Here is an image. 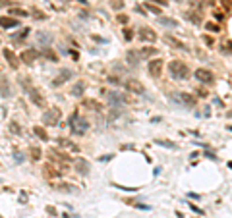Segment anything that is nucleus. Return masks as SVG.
Returning a JSON list of instances; mask_svg holds the SVG:
<instances>
[{"instance_id": "f257e3e1", "label": "nucleus", "mask_w": 232, "mask_h": 218, "mask_svg": "<svg viewBox=\"0 0 232 218\" xmlns=\"http://www.w3.org/2000/svg\"><path fill=\"white\" fill-rule=\"evenodd\" d=\"M168 71H170L172 79H188L190 77V68L182 60H172L168 64Z\"/></svg>"}, {"instance_id": "f03ea898", "label": "nucleus", "mask_w": 232, "mask_h": 218, "mask_svg": "<svg viewBox=\"0 0 232 218\" xmlns=\"http://www.w3.org/2000/svg\"><path fill=\"white\" fill-rule=\"evenodd\" d=\"M170 98H172V103L180 104V106H186V108L195 106V96L186 93V91H174V93H170Z\"/></svg>"}, {"instance_id": "7ed1b4c3", "label": "nucleus", "mask_w": 232, "mask_h": 218, "mask_svg": "<svg viewBox=\"0 0 232 218\" xmlns=\"http://www.w3.org/2000/svg\"><path fill=\"white\" fill-rule=\"evenodd\" d=\"M87 128H89L87 120H85V118H79V114H77V110H76V112L72 114V118H70V129H72V133L83 135L85 131H87Z\"/></svg>"}, {"instance_id": "20e7f679", "label": "nucleus", "mask_w": 232, "mask_h": 218, "mask_svg": "<svg viewBox=\"0 0 232 218\" xmlns=\"http://www.w3.org/2000/svg\"><path fill=\"white\" fill-rule=\"evenodd\" d=\"M147 71L151 77H161L162 73V58H155V60H149L147 62Z\"/></svg>"}, {"instance_id": "39448f33", "label": "nucleus", "mask_w": 232, "mask_h": 218, "mask_svg": "<svg viewBox=\"0 0 232 218\" xmlns=\"http://www.w3.org/2000/svg\"><path fill=\"white\" fill-rule=\"evenodd\" d=\"M124 87H126V91H130V93H134V95H143L145 93V87H143L141 81H137V79H128L126 83H124Z\"/></svg>"}, {"instance_id": "423d86ee", "label": "nucleus", "mask_w": 232, "mask_h": 218, "mask_svg": "<svg viewBox=\"0 0 232 218\" xmlns=\"http://www.w3.org/2000/svg\"><path fill=\"white\" fill-rule=\"evenodd\" d=\"M58 120H60V110H58V108L46 110L45 116H43V124H46V126H56Z\"/></svg>"}, {"instance_id": "0eeeda50", "label": "nucleus", "mask_w": 232, "mask_h": 218, "mask_svg": "<svg viewBox=\"0 0 232 218\" xmlns=\"http://www.w3.org/2000/svg\"><path fill=\"white\" fill-rule=\"evenodd\" d=\"M193 77L197 81H201V83H211L213 81V73L209 70H205V68H197V70L193 71Z\"/></svg>"}, {"instance_id": "6e6552de", "label": "nucleus", "mask_w": 232, "mask_h": 218, "mask_svg": "<svg viewBox=\"0 0 232 218\" xmlns=\"http://www.w3.org/2000/svg\"><path fill=\"white\" fill-rule=\"evenodd\" d=\"M139 39L141 41H149V43H155L157 41V33L153 29H149V27H141L139 29Z\"/></svg>"}, {"instance_id": "1a4fd4ad", "label": "nucleus", "mask_w": 232, "mask_h": 218, "mask_svg": "<svg viewBox=\"0 0 232 218\" xmlns=\"http://www.w3.org/2000/svg\"><path fill=\"white\" fill-rule=\"evenodd\" d=\"M137 54H139V58H151V56H155V54H157V48H153V46H143L141 50L137 52Z\"/></svg>"}, {"instance_id": "9d476101", "label": "nucleus", "mask_w": 232, "mask_h": 218, "mask_svg": "<svg viewBox=\"0 0 232 218\" xmlns=\"http://www.w3.org/2000/svg\"><path fill=\"white\" fill-rule=\"evenodd\" d=\"M70 75H72V71L64 70L62 73H60V77H58V79H54V81H52V87H60L64 81H68V79H70Z\"/></svg>"}, {"instance_id": "9b49d317", "label": "nucleus", "mask_w": 232, "mask_h": 218, "mask_svg": "<svg viewBox=\"0 0 232 218\" xmlns=\"http://www.w3.org/2000/svg\"><path fill=\"white\" fill-rule=\"evenodd\" d=\"M0 25L6 27V29H10V27H18L19 21H18V19H12V18H0Z\"/></svg>"}, {"instance_id": "f8f14e48", "label": "nucleus", "mask_w": 232, "mask_h": 218, "mask_svg": "<svg viewBox=\"0 0 232 218\" xmlns=\"http://www.w3.org/2000/svg\"><path fill=\"white\" fill-rule=\"evenodd\" d=\"M76 166H77V172H79V174H87V172H89V162H85L83 160V158H77V160H76Z\"/></svg>"}, {"instance_id": "ddd939ff", "label": "nucleus", "mask_w": 232, "mask_h": 218, "mask_svg": "<svg viewBox=\"0 0 232 218\" xmlns=\"http://www.w3.org/2000/svg\"><path fill=\"white\" fill-rule=\"evenodd\" d=\"M35 58H37V50H33V48L21 54V60H23V62H27V64H33V60H35Z\"/></svg>"}, {"instance_id": "4468645a", "label": "nucleus", "mask_w": 232, "mask_h": 218, "mask_svg": "<svg viewBox=\"0 0 232 218\" xmlns=\"http://www.w3.org/2000/svg\"><path fill=\"white\" fill-rule=\"evenodd\" d=\"M166 43H170V45L174 46V48H182V50H186L188 46L184 45V43H182V41H178V39H174V37H170V35H168L166 37Z\"/></svg>"}, {"instance_id": "2eb2a0df", "label": "nucleus", "mask_w": 232, "mask_h": 218, "mask_svg": "<svg viewBox=\"0 0 232 218\" xmlns=\"http://www.w3.org/2000/svg\"><path fill=\"white\" fill-rule=\"evenodd\" d=\"M4 56H6V60L10 62V66H12V68H18V58L14 56L12 50H4Z\"/></svg>"}, {"instance_id": "dca6fc26", "label": "nucleus", "mask_w": 232, "mask_h": 218, "mask_svg": "<svg viewBox=\"0 0 232 218\" xmlns=\"http://www.w3.org/2000/svg\"><path fill=\"white\" fill-rule=\"evenodd\" d=\"M8 14H10V16H18V18H25L27 16V12L21 10V8H12V10H8Z\"/></svg>"}, {"instance_id": "f3484780", "label": "nucleus", "mask_w": 232, "mask_h": 218, "mask_svg": "<svg viewBox=\"0 0 232 218\" xmlns=\"http://www.w3.org/2000/svg\"><path fill=\"white\" fill-rule=\"evenodd\" d=\"M72 95H74V96H81V95H83V83H81V81L74 85V89H72Z\"/></svg>"}, {"instance_id": "a211bd4d", "label": "nucleus", "mask_w": 232, "mask_h": 218, "mask_svg": "<svg viewBox=\"0 0 232 218\" xmlns=\"http://www.w3.org/2000/svg\"><path fill=\"white\" fill-rule=\"evenodd\" d=\"M159 23H161V25H168V27H176V25H178L174 19H168V18H164V16L159 18Z\"/></svg>"}, {"instance_id": "6ab92c4d", "label": "nucleus", "mask_w": 232, "mask_h": 218, "mask_svg": "<svg viewBox=\"0 0 232 218\" xmlns=\"http://www.w3.org/2000/svg\"><path fill=\"white\" fill-rule=\"evenodd\" d=\"M128 60H130V64H137L141 58H139V54H137V52H128Z\"/></svg>"}, {"instance_id": "aec40b11", "label": "nucleus", "mask_w": 232, "mask_h": 218, "mask_svg": "<svg viewBox=\"0 0 232 218\" xmlns=\"http://www.w3.org/2000/svg\"><path fill=\"white\" fill-rule=\"evenodd\" d=\"M157 145H161V147H166V149H176V145L174 143H170V141H162V139H157Z\"/></svg>"}, {"instance_id": "412c9836", "label": "nucleus", "mask_w": 232, "mask_h": 218, "mask_svg": "<svg viewBox=\"0 0 232 218\" xmlns=\"http://www.w3.org/2000/svg\"><path fill=\"white\" fill-rule=\"evenodd\" d=\"M35 133H37L39 137L43 139V141H48V135H46V131H45L43 128H35Z\"/></svg>"}, {"instance_id": "4be33fe9", "label": "nucleus", "mask_w": 232, "mask_h": 218, "mask_svg": "<svg viewBox=\"0 0 232 218\" xmlns=\"http://www.w3.org/2000/svg\"><path fill=\"white\" fill-rule=\"evenodd\" d=\"M145 8H147L149 12H153V14H157V16H161V14H162V10H161V8H157V6H153V4H147V2H145Z\"/></svg>"}, {"instance_id": "5701e85b", "label": "nucleus", "mask_w": 232, "mask_h": 218, "mask_svg": "<svg viewBox=\"0 0 232 218\" xmlns=\"http://www.w3.org/2000/svg\"><path fill=\"white\" fill-rule=\"evenodd\" d=\"M205 27H207V31H211V33H219L220 31V27L217 25V23H209V21H207Z\"/></svg>"}, {"instance_id": "b1692460", "label": "nucleus", "mask_w": 232, "mask_h": 218, "mask_svg": "<svg viewBox=\"0 0 232 218\" xmlns=\"http://www.w3.org/2000/svg\"><path fill=\"white\" fill-rule=\"evenodd\" d=\"M60 145H62V147H66V149H70V151H77V147H76L72 141H64V139H60Z\"/></svg>"}, {"instance_id": "393cba45", "label": "nucleus", "mask_w": 232, "mask_h": 218, "mask_svg": "<svg viewBox=\"0 0 232 218\" xmlns=\"http://www.w3.org/2000/svg\"><path fill=\"white\" fill-rule=\"evenodd\" d=\"M31 98H33V103H35V104H43V96L37 95V91H31Z\"/></svg>"}, {"instance_id": "a878e982", "label": "nucleus", "mask_w": 232, "mask_h": 218, "mask_svg": "<svg viewBox=\"0 0 232 218\" xmlns=\"http://www.w3.org/2000/svg\"><path fill=\"white\" fill-rule=\"evenodd\" d=\"M85 104H87V106H91L93 110H101V104L97 103V101H91V98H87V101H85Z\"/></svg>"}, {"instance_id": "bb28decb", "label": "nucleus", "mask_w": 232, "mask_h": 218, "mask_svg": "<svg viewBox=\"0 0 232 218\" xmlns=\"http://www.w3.org/2000/svg\"><path fill=\"white\" fill-rule=\"evenodd\" d=\"M124 39H126V41H132V39H134V31L126 27V29H124Z\"/></svg>"}, {"instance_id": "cd10ccee", "label": "nucleus", "mask_w": 232, "mask_h": 218, "mask_svg": "<svg viewBox=\"0 0 232 218\" xmlns=\"http://www.w3.org/2000/svg\"><path fill=\"white\" fill-rule=\"evenodd\" d=\"M110 6L114 8V10H122L124 2H122V0H112V4H110Z\"/></svg>"}, {"instance_id": "c85d7f7f", "label": "nucleus", "mask_w": 232, "mask_h": 218, "mask_svg": "<svg viewBox=\"0 0 232 218\" xmlns=\"http://www.w3.org/2000/svg\"><path fill=\"white\" fill-rule=\"evenodd\" d=\"M33 14H35V18H39V19H45L46 18L45 12H41V10H33Z\"/></svg>"}, {"instance_id": "c756f323", "label": "nucleus", "mask_w": 232, "mask_h": 218, "mask_svg": "<svg viewBox=\"0 0 232 218\" xmlns=\"http://www.w3.org/2000/svg\"><path fill=\"white\" fill-rule=\"evenodd\" d=\"M188 205H190V208H192L193 212H197V214H203V211H201L199 206H195V205H193V203H188Z\"/></svg>"}, {"instance_id": "7c9ffc66", "label": "nucleus", "mask_w": 232, "mask_h": 218, "mask_svg": "<svg viewBox=\"0 0 232 218\" xmlns=\"http://www.w3.org/2000/svg\"><path fill=\"white\" fill-rule=\"evenodd\" d=\"M31 153H33V158H39V156H41V149L33 147V149H31Z\"/></svg>"}, {"instance_id": "2f4dec72", "label": "nucleus", "mask_w": 232, "mask_h": 218, "mask_svg": "<svg viewBox=\"0 0 232 218\" xmlns=\"http://www.w3.org/2000/svg\"><path fill=\"white\" fill-rule=\"evenodd\" d=\"M108 81H110V83H114V85H120V79H118L116 75H110V77H108Z\"/></svg>"}, {"instance_id": "473e14b6", "label": "nucleus", "mask_w": 232, "mask_h": 218, "mask_svg": "<svg viewBox=\"0 0 232 218\" xmlns=\"http://www.w3.org/2000/svg\"><path fill=\"white\" fill-rule=\"evenodd\" d=\"M45 56H48L50 60H54V62H56V54H54L52 50H46V52H45Z\"/></svg>"}, {"instance_id": "72a5a7b5", "label": "nucleus", "mask_w": 232, "mask_h": 218, "mask_svg": "<svg viewBox=\"0 0 232 218\" xmlns=\"http://www.w3.org/2000/svg\"><path fill=\"white\" fill-rule=\"evenodd\" d=\"M190 21H193V23H195V25H197V23H199V18H197V16H195V14H193V16H190Z\"/></svg>"}, {"instance_id": "f704fd0d", "label": "nucleus", "mask_w": 232, "mask_h": 218, "mask_svg": "<svg viewBox=\"0 0 232 218\" xmlns=\"http://www.w3.org/2000/svg\"><path fill=\"white\" fill-rule=\"evenodd\" d=\"M118 21H120V23H126L128 18H126V16H118Z\"/></svg>"}, {"instance_id": "c9c22d12", "label": "nucleus", "mask_w": 232, "mask_h": 218, "mask_svg": "<svg viewBox=\"0 0 232 218\" xmlns=\"http://www.w3.org/2000/svg\"><path fill=\"white\" fill-rule=\"evenodd\" d=\"M215 16H217V21H222V19H224V16H222V14H215Z\"/></svg>"}, {"instance_id": "e433bc0d", "label": "nucleus", "mask_w": 232, "mask_h": 218, "mask_svg": "<svg viewBox=\"0 0 232 218\" xmlns=\"http://www.w3.org/2000/svg\"><path fill=\"white\" fill-rule=\"evenodd\" d=\"M203 41H205L207 45H213V39H209V37H203Z\"/></svg>"}, {"instance_id": "4c0bfd02", "label": "nucleus", "mask_w": 232, "mask_h": 218, "mask_svg": "<svg viewBox=\"0 0 232 218\" xmlns=\"http://www.w3.org/2000/svg\"><path fill=\"white\" fill-rule=\"evenodd\" d=\"M155 4H162V6H164V4H166V2H164V0H153Z\"/></svg>"}]
</instances>
